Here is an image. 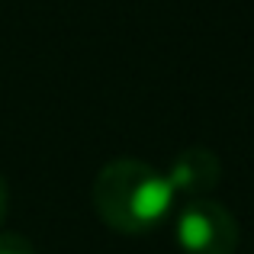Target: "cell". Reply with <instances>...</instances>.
Wrapping results in <instances>:
<instances>
[{
  "label": "cell",
  "instance_id": "5b68a950",
  "mask_svg": "<svg viewBox=\"0 0 254 254\" xmlns=\"http://www.w3.org/2000/svg\"><path fill=\"white\" fill-rule=\"evenodd\" d=\"M6 206H10V193H6V180H3V174H0V222H3V216H6Z\"/></svg>",
  "mask_w": 254,
  "mask_h": 254
},
{
  "label": "cell",
  "instance_id": "3957f363",
  "mask_svg": "<svg viewBox=\"0 0 254 254\" xmlns=\"http://www.w3.org/2000/svg\"><path fill=\"white\" fill-rule=\"evenodd\" d=\"M174 196H187V199H206V193H212L219 187L222 177V164H219L216 151L203 148V145H193L184 148L177 158L168 164L164 171Z\"/></svg>",
  "mask_w": 254,
  "mask_h": 254
},
{
  "label": "cell",
  "instance_id": "277c9868",
  "mask_svg": "<svg viewBox=\"0 0 254 254\" xmlns=\"http://www.w3.org/2000/svg\"><path fill=\"white\" fill-rule=\"evenodd\" d=\"M0 254H36V248L19 232H0Z\"/></svg>",
  "mask_w": 254,
  "mask_h": 254
},
{
  "label": "cell",
  "instance_id": "7a4b0ae2",
  "mask_svg": "<svg viewBox=\"0 0 254 254\" xmlns=\"http://www.w3.org/2000/svg\"><path fill=\"white\" fill-rule=\"evenodd\" d=\"M174 238L184 254H235L238 222L216 199H190L177 212Z\"/></svg>",
  "mask_w": 254,
  "mask_h": 254
},
{
  "label": "cell",
  "instance_id": "6da1fadb",
  "mask_svg": "<svg viewBox=\"0 0 254 254\" xmlns=\"http://www.w3.org/2000/svg\"><path fill=\"white\" fill-rule=\"evenodd\" d=\"M164 171L138 158H113L93 180V209L119 235H148L174 209Z\"/></svg>",
  "mask_w": 254,
  "mask_h": 254
}]
</instances>
